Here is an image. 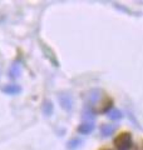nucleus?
Here are the masks:
<instances>
[{"instance_id":"1","label":"nucleus","mask_w":143,"mask_h":150,"mask_svg":"<svg viewBox=\"0 0 143 150\" xmlns=\"http://www.w3.org/2000/svg\"><path fill=\"white\" fill-rule=\"evenodd\" d=\"M114 145L117 150H129L132 146V135L131 133H121L114 139Z\"/></svg>"},{"instance_id":"2","label":"nucleus","mask_w":143,"mask_h":150,"mask_svg":"<svg viewBox=\"0 0 143 150\" xmlns=\"http://www.w3.org/2000/svg\"><path fill=\"white\" fill-rule=\"evenodd\" d=\"M93 129H94L93 121H85V123H83L78 128V131L79 133H82V134H89V133H92L93 131Z\"/></svg>"},{"instance_id":"3","label":"nucleus","mask_w":143,"mask_h":150,"mask_svg":"<svg viewBox=\"0 0 143 150\" xmlns=\"http://www.w3.org/2000/svg\"><path fill=\"white\" fill-rule=\"evenodd\" d=\"M114 130H116V128L113 125H104L102 128V135L103 137H109L114 133Z\"/></svg>"},{"instance_id":"4","label":"nucleus","mask_w":143,"mask_h":150,"mask_svg":"<svg viewBox=\"0 0 143 150\" xmlns=\"http://www.w3.org/2000/svg\"><path fill=\"white\" fill-rule=\"evenodd\" d=\"M108 115H109V118L113 119V120H119V119H122V112L117 110V109H113L108 112Z\"/></svg>"},{"instance_id":"5","label":"nucleus","mask_w":143,"mask_h":150,"mask_svg":"<svg viewBox=\"0 0 143 150\" xmlns=\"http://www.w3.org/2000/svg\"><path fill=\"white\" fill-rule=\"evenodd\" d=\"M102 150H109V149H102Z\"/></svg>"}]
</instances>
